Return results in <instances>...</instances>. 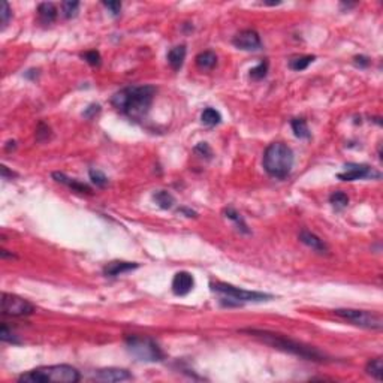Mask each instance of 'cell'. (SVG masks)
Listing matches in <instances>:
<instances>
[{
	"mask_svg": "<svg viewBox=\"0 0 383 383\" xmlns=\"http://www.w3.org/2000/svg\"><path fill=\"white\" fill-rule=\"evenodd\" d=\"M154 94L156 88L153 85H130L117 91L112 96L111 103L130 120L139 121L148 114Z\"/></svg>",
	"mask_w": 383,
	"mask_h": 383,
	"instance_id": "cell-1",
	"label": "cell"
},
{
	"mask_svg": "<svg viewBox=\"0 0 383 383\" xmlns=\"http://www.w3.org/2000/svg\"><path fill=\"white\" fill-rule=\"evenodd\" d=\"M241 333H246L249 336H253L255 339H259L261 342L273 346L274 349H279V351H283V352H288V354H292V355H297V357H301L304 360H309V361H316V363H324L327 361L325 360V355L321 354L318 349L315 348H310V346H306V345H301L298 342H294L282 334H276V333H271V331H262V330H241Z\"/></svg>",
	"mask_w": 383,
	"mask_h": 383,
	"instance_id": "cell-2",
	"label": "cell"
},
{
	"mask_svg": "<svg viewBox=\"0 0 383 383\" xmlns=\"http://www.w3.org/2000/svg\"><path fill=\"white\" fill-rule=\"evenodd\" d=\"M79 381V372L66 364L37 367L18 378V382L25 383H76Z\"/></svg>",
	"mask_w": 383,
	"mask_h": 383,
	"instance_id": "cell-3",
	"label": "cell"
},
{
	"mask_svg": "<svg viewBox=\"0 0 383 383\" xmlns=\"http://www.w3.org/2000/svg\"><path fill=\"white\" fill-rule=\"evenodd\" d=\"M294 151L285 142H273L264 153V169L274 178H286L294 168Z\"/></svg>",
	"mask_w": 383,
	"mask_h": 383,
	"instance_id": "cell-4",
	"label": "cell"
},
{
	"mask_svg": "<svg viewBox=\"0 0 383 383\" xmlns=\"http://www.w3.org/2000/svg\"><path fill=\"white\" fill-rule=\"evenodd\" d=\"M211 291L222 295V303L225 306L229 307H235V306H243L244 303H262V301H270L274 297L270 294H264V292H255V291H246V289H240L237 286L228 285V283H211Z\"/></svg>",
	"mask_w": 383,
	"mask_h": 383,
	"instance_id": "cell-5",
	"label": "cell"
},
{
	"mask_svg": "<svg viewBox=\"0 0 383 383\" xmlns=\"http://www.w3.org/2000/svg\"><path fill=\"white\" fill-rule=\"evenodd\" d=\"M126 348L136 360L142 363H159L165 358V354L162 352V349L150 337L127 336Z\"/></svg>",
	"mask_w": 383,
	"mask_h": 383,
	"instance_id": "cell-6",
	"label": "cell"
},
{
	"mask_svg": "<svg viewBox=\"0 0 383 383\" xmlns=\"http://www.w3.org/2000/svg\"><path fill=\"white\" fill-rule=\"evenodd\" d=\"M334 315L343 321H348L357 327L367 330H382L383 321L378 313L367 310H355V309H337Z\"/></svg>",
	"mask_w": 383,
	"mask_h": 383,
	"instance_id": "cell-7",
	"label": "cell"
},
{
	"mask_svg": "<svg viewBox=\"0 0 383 383\" xmlns=\"http://www.w3.org/2000/svg\"><path fill=\"white\" fill-rule=\"evenodd\" d=\"M34 313L33 304H30L27 300L12 295V294H3L1 295V315L10 316V318H22L30 316Z\"/></svg>",
	"mask_w": 383,
	"mask_h": 383,
	"instance_id": "cell-8",
	"label": "cell"
},
{
	"mask_svg": "<svg viewBox=\"0 0 383 383\" xmlns=\"http://www.w3.org/2000/svg\"><path fill=\"white\" fill-rule=\"evenodd\" d=\"M337 177L343 181H357L363 178H381V172L370 168L369 165L348 163L345 166V172H340Z\"/></svg>",
	"mask_w": 383,
	"mask_h": 383,
	"instance_id": "cell-9",
	"label": "cell"
},
{
	"mask_svg": "<svg viewBox=\"0 0 383 383\" xmlns=\"http://www.w3.org/2000/svg\"><path fill=\"white\" fill-rule=\"evenodd\" d=\"M232 43L237 48L244 49V51H258L262 48V42H261L258 31H255L252 28H246V30H241L240 33H237Z\"/></svg>",
	"mask_w": 383,
	"mask_h": 383,
	"instance_id": "cell-10",
	"label": "cell"
},
{
	"mask_svg": "<svg viewBox=\"0 0 383 383\" xmlns=\"http://www.w3.org/2000/svg\"><path fill=\"white\" fill-rule=\"evenodd\" d=\"M195 286V279L187 271H180L172 279V292L177 297H184L192 292Z\"/></svg>",
	"mask_w": 383,
	"mask_h": 383,
	"instance_id": "cell-11",
	"label": "cell"
},
{
	"mask_svg": "<svg viewBox=\"0 0 383 383\" xmlns=\"http://www.w3.org/2000/svg\"><path fill=\"white\" fill-rule=\"evenodd\" d=\"M93 379L100 382H123L132 379V375L124 369H102L93 375Z\"/></svg>",
	"mask_w": 383,
	"mask_h": 383,
	"instance_id": "cell-12",
	"label": "cell"
},
{
	"mask_svg": "<svg viewBox=\"0 0 383 383\" xmlns=\"http://www.w3.org/2000/svg\"><path fill=\"white\" fill-rule=\"evenodd\" d=\"M52 178L60 183V184H64L66 187L72 189L73 192H78V193H85V195H91V189L90 186H87L85 183H81L75 178H70L67 175H64L63 172H52Z\"/></svg>",
	"mask_w": 383,
	"mask_h": 383,
	"instance_id": "cell-13",
	"label": "cell"
},
{
	"mask_svg": "<svg viewBox=\"0 0 383 383\" xmlns=\"http://www.w3.org/2000/svg\"><path fill=\"white\" fill-rule=\"evenodd\" d=\"M300 241L318 253H328V246L324 243V240H321L318 235H315L313 232H310L307 229H303L300 232Z\"/></svg>",
	"mask_w": 383,
	"mask_h": 383,
	"instance_id": "cell-14",
	"label": "cell"
},
{
	"mask_svg": "<svg viewBox=\"0 0 383 383\" xmlns=\"http://www.w3.org/2000/svg\"><path fill=\"white\" fill-rule=\"evenodd\" d=\"M138 268V264H133V262H124V261H112L109 264L105 265L103 268V274L106 277H117V276H121L124 273H129L132 270Z\"/></svg>",
	"mask_w": 383,
	"mask_h": 383,
	"instance_id": "cell-15",
	"label": "cell"
},
{
	"mask_svg": "<svg viewBox=\"0 0 383 383\" xmlns=\"http://www.w3.org/2000/svg\"><path fill=\"white\" fill-rule=\"evenodd\" d=\"M186 45H177L174 48L169 49L168 52V63L174 70H180L183 67L184 58H186Z\"/></svg>",
	"mask_w": 383,
	"mask_h": 383,
	"instance_id": "cell-16",
	"label": "cell"
},
{
	"mask_svg": "<svg viewBox=\"0 0 383 383\" xmlns=\"http://www.w3.org/2000/svg\"><path fill=\"white\" fill-rule=\"evenodd\" d=\"M37 16H39V21L42 24H45V25L51 24L57 18V7L52 3H48V1L40 3L37 6Z\"/></svg>",
	"mask_w": 383,
	"mask_h": 383,
	"instance_id": "cell-17",
	"label": "cell"
},
{
	"mask_svg": "<svg viewBox=\"0 0 383 383\" xmlns=\"http://www.w3.org/2000/svg\"><path fill=\"white\" fill-rule=\"evenodd\" d=\"M196 64L202 70L213 69L217 64V55L213 51H204L196 55Z\"/></svg>",
	"mask_w": 383,
	"mask_h": 383,
	"instance_id": "cell-18",
	"label": "cell"
},
{
	"mask_svg": "<svg viewBox=\"0 0 383 383\" xmlns=\"http://www.w3.org/2000/svg\"><path fill=\"white\" fill-rule=\"evenodd\" d=\"M315 55H298L289 60V67L295 72H301L306 70L313 61H315Z\"/></svg>",
	"mask_w": 383,
	"mask_h": 383,
	"instance_id": "cell-19",
	"label": "cell"
},
{
	"mask_svg": "<svg viewBox=\"0 0 383 383\" xmlns=\"http://www.w3.org/2000/svg\"><path fill=\"white\" fill-rule=\"evenodd\" d=\"M201 121L208 126V127H213V126H217L220 121H222V115L217 109L214 108H205L201 114Z\"/></svg>",
	"mask_w": 383,
	"mask_h": 383,
	"instance_id": "cell-20",
	"label": "cell"
},
{
	"mask_svg": "<svg viewBox=\"0 0 383 383\" xmlns=\"http://www.w3.org/2000/svg\"><path fill=\"white\" fill-rule=\"evenodd\" d=\"M291 126H292V130H294L297 138H300V139H309L310 138V130H309L307 121L304 118H294L291 121Z\"/></svg>",
	"mask_w": 383,
	"mask_h": 383,
	"instance_id": "cell-21",
	"label": "cell"
},
{
	"mask_svg": "<svg viewBox=\"0 0 383 383\" xmlns=\"http://www.w3.org/2000/svg\"><path fill=\"white\" fill-rule=\"evenodd\" d=\"M153 199H154L156 204H157L160 208H163V210H169V208H172L174 204H175L174 196H172L169 192H166V190H159V192H156V193L153 195Z\"/></svg>",
	"mask_w": 383,
	"mask_h": 383,
	"instance_id": "cell-22",
	"label": "cell"
},
{
	"mask_svg": "<svg viewBox=\"0 0 383 383\" xmlns=\"http://www.w3.org/2000/svg\"><path fill=\"white\" fill-rule=\"evenodd\" d=\"M367 375H370L372 378H375L376 381H382L383 375V361L382 358H375L372 361H369L367 367H366Z\"/></svg>",
	"mask_w": 383,
	"mask_h": 383,
	"instance_id": "cell-23",
	"label": "cell"
},
{
	"mask_svg": "<svg viewBox=\"0 0 383 383\" xmlns=\"http://www.w3.org/2000/svg\"><path fill=\"white\" fill-rule=\"evenodd\" d=\"M223 213H225V216H226L229 220H232V222L237 225L238 231H241V232H244V234H249V232H250V231L247 229V225H246L244 219L241 217V214H240L238 211H235L234 208H226Z\"/></svg>",
	"mask_w": 383,
	"mask_h": 383,
	"instance_id": "cell-24",
	"label": "cell"
},
{
	"mask_svg": "<svg viewBox=\"0 0 383 383\" xmlns=\"http://www.w3.org/2000/svg\"><path fill=\"white\" fill-rule=\"evenodd\" d=\"M330 202L336 210H343L349 205V196L345 192H334L330 196Z\"/></svg>",
	"mask_w": 383,
	"mask_h": 383,
	"instance_id": "cell-25",
	"label": "cell"
},
{
	"mask_svg": "<svg viewBox=\"0 0 383 383\" xmlns=\"http://www.w3.org/2000/svg\"><path fill=\"white\" fill-rule=\"evenodd\" d=\"M90 180H91V183L93 184H96V187H100V189H103V187H106L108 186V178H106V175L102 172V171H99V169H90Z\"/></svg>",
	"mask_w": 383,
	"mask_h": 383,
	"instance_id": "cell-26",
	"label": "cell"
},
{
	"mask_svg": "<svg viewBox=\"0 0 383 383\" xmlns=\"http://www.w3.org/2000/svg\"><path fill=\"white\" fill-rule=\"evenodd\" d=\"M267 72H268V61L264 60V61H261L256 67L250 69V78L255 79V81L264 79V78L267 76Z\"/></svg>",
	"mask_w": 383,
	"mask_h": 383,
	"instance_id": "cell-27",
	"label": "cell"
},
{
	"mask_svg": "<svg viewBox=\"0 0 383 383\" xmlns=\"http://www.w3.org/2000/svg\"><path fill=\"white\" fill-rule=\"evenodd\" d=\"M78 9H79V1H63L61 3V10H63V15L66 18L76 16Z\"/></svg>",
	"mask_w": 383,
	"mask_h": 383,
	"instance_id": "cell-28",
	"label": "cell"
},
{
	"mask_svg": "<svg viewBox=\"0 0 383 383\" xmlns=\"http://www.w3.org/2000/svg\"><path fill=\"white\" fill-rule=\"evenodd\" d=\"M0 340H1V342H4V343H13V345L19 343V340L15 337V334H13L12 331H9V328L6 327V324H3V325H1Z\"/></svg>",
	"mask_w": 383,
	"mask_h": 383,
	"instance_id": "cell-29",
	"label": "cell"
},
{
	"mask_svg": "<svg viewBox=\"0 0 383 383\" xmlns=\"http://www.w3.org/2000/svg\"><path fill=\"white\" fill-rule=\"evenodd\" d=\"M82 58H84L88 64H91V66H99V64H100V60H102L99 51H96V49H91V51L84 52V54H82Z\"/></svg>",
	"mask_w": 383,
	"mask_h": 383,
	"instance_id": "cell-30",
	"label": "cell"
},
{
	"mask_svg": "<svg viewBox=\"0 0 383 383\" xmlns=\"http://www.w3.org/2000/svg\"><path fill=\"white\" fill-rule=\"evenodd\" d=\"M0 16H1V27L4 28V27L7 25V22H9L10 16H12V10H10V7H9V3H7V1H3V3H1Z\"/></svg>",
	"mask_w": 383,
	"mask_h": 383,
	"instance_id": "cell-31",
	"label": "cell"
},
{
	"mask_svg": "<svg viewBox=\"0 0 383 383\" xmlns=\"http://www.w3.org/2000/svg\"><path fill=\"white\" fill-rule=\"evenodd\" d=\"M49 133H51V129L45 123H39V126L36 129V139L37 141H45V139L49 138Z\"/></svg>",
	"mask_w": 383,
	"mask_h": 383,
	"instance_id": "cell-32",
	"label": "cell"
},
{
	"mask_svg": "<svg viewBox=\"0 0 383 383\" xmlns=\"http://www.w3.org/2000/svg\"><path fill=\"white\" fill-rule=\"evenodd\" d=\"M106 9H109V12L114 15V16H118L120 12H121V3L120 1H103L102 3Z\"/></svg>",
	"mask_w": 383,
	"mask_h": 383,
	"instance_id": "cell-33",
	"label": "cell"
},
{
	"mask_svg": "<svg viewBox=\"0 0 383 383\" xmlns=\"http://www.w3.org/2000/svg\"><path fill=\"white\" fill-rule=\"evenodd\" d=\"M195 151H196V153H199L202 157H204V156H205V157H208V159L211 157V148L208 147V144H207V142H199V144L195 147Z\"/></svg>",
	"mask_w": 383,
	"mask_h": 383,
	"instance_id": "cell-34",
	"label": "cell"
},
{
	"mask_svg": "<svg viewBox=\"0 0 383 383\" xmlns=\"http://www.w3.org/2000/svg\"><path fill=\"white\" fill-rule=\"evenodd\" d=\"M99 111H100V106L93 103V105H90V106L84 111V114H82V115H84V117H87V118H93V115H94V114H97Z\"/></svg>",
	"mask_w": 383,
	"mask_h": 383,
	"instance_id": "cell-35",
	"label": "cell"
},
{
	"mask_svg": "<svg viewBox=\"0 0 383 383\" xmlns=\"http://www.w3.org/2000/svg\"><path fill=\"white\" fill-rule=\"evenodd\" d=\"M355 64L360 66V67H367L370 64V58L366 57V55H357L355 57Z\"/></svg>",
	"mask_w": 383,
	"mask_h": 383,
	"instance_id": "cell-36",
	"label": "cell"
},
{
	"mask_svg": "<svg viewBox=\"0 0 383 383\" xmlns=\"http://www.w3.org/2000/svg\"><path fill=\"white\" fill-rule=\"evenodd\" d=\"M1 177L6 180L7 177H10V178H12V177H16V174H13V172H9L6 166H1Z\"/></svg>",
	"mask_w": 383,
	"mask_h": 383,
	"instance_id": "cell-37",
	"label": "cell"
},
{
	"mask_svg": "<svg viewBox=\"0 0 383 383\" xmlns=\"http://www.w3.org/2000/svg\"><path fill=\"white\" fill-rule=\"evenodd\" d=\"M178 211H181V213H186V214H189V217H192V216H195V214H196L195 211H190V210H187V208H180Z\"/></svg>",
	"mask_w": 383,
	"mask_h": 383,
	"instance_id": "cell-38",
	"label": "cell"
},
{
	"mask_svg": "<svg viewBox=\"0 0 383 383\" xmlns=\"http://www.w3.org/2000/svg\"><path fill=\"white\" fill-rule=\"evenodd\" d=\"M1 258L4 259V258H15V256H13V255H9L7 250H1Z\"/></svg>",
	"mask_w": 383,
	"mask_h": 383,
	"instance_id": "cell-39",
	"label": "cell"
}]
</instances>
